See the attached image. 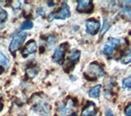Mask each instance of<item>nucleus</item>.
Segmentation results:
<instances>
[{
	"mask_svg": "<svg viewBox=\"0 0 131 116\" xmlns=\"http://www.w3.org/2000/svg\"><path fill=\"white\" fill-rule=\"evenodd\" d=\"M32 110L42 116H48L51 113V106L44 98L35 96L33 99Z\"/></svg>",
	"mask_w": 131,
	"mask_h": 116,
	"instance_id": "f257e3e1",
	"label": "nucleus"
},
{
	"mask_svg": "<svg viewBox=\"0 0 131 116\" xmlns=\"http://www.w3.org/2000/svg\"><path fill=\"white\" fill-rule=\"evenodd\" d=\"M105 75V72L101 65L97 62H91L88 67L86 68V72L84 73V77L88 78L90 77L89 80L94 81L97 78H102Z\"/></svg>",
	"mask_w": 131,
	"mask_h": 116,
	"instance_id": "f03ea898",
	"label": "nucleus"
},
{
	"mask_svg": "<svg viewBox=\"0 0 131 116\" xmlns=\"http://www.w3.org/2000/svg\"><path fill=\"white\" fill-rule=\"evenodd\" d=\"M71 13L70 11V7L67 5V3H63L61 4V6L60 7L59 10H57V11L51 12L50 14L48 16V21H52L54 20H66L71 17Z\"/></svg>",
	"mask_w": 131,
	"mask_h": 116,
	"instance_id": "7ed1b4c3",
	"label": "nucleus"
},
{
	"mask_svg": "<svg viewBox=\"0 0 131 116\" xmlns=\"http://www.w3.org/2000/svg\"><path fill=\"white\" fill-rule=\"evenodd\" d=\"M27 34L25 32H20L19 34H16L13 38H12L10 45H9V51L12 55L19 50V48L21 47V45L26 39Z\"/></svg>",
	"mask_w": 131,
	"mask_h": 116,
	"instance_id": "20e7f679",
	"label": "nucleus"
},
{
	"mask_svg": "<svg viewBox=\"0 0 131 116\" xmlns=\"http://www.w3.org/2000/svg\"><path fill=\"white\" fill-rule=\"evenodd\" d=\"M68 48H69L68 43H61L59 46L55 49L54 53H53L52 57V61L57 64H62L65 61V55H66V53H67Z\"/></svg>",
	"mask_w": 131,
	"mask_h": 116,
	"instance_id": "39448f33",
	"label": "nucleus"
},
{
	"mask_svg": "<svg viewBox=\"0 0 131 116\" xmlns=\"http://www.w3.org/2000/svg\"><path fill=\"white\" fill-rule=\"evenodd\" d=\"M80 54H81V52L80 50H77V49H72V50H71V52H69L68 56H67V65H66V67H64L66 72H67V69L69 70L73 69L75 65L80 61ZM69 70H68V72H69Z\"/></svg>",
	"mask_w": 131,
	"mask_h": 116,
	"instance_id": "423d86ee",
	"label": "nucleus"
},
{
	"mask_svg": "<svg viewBox=\"0 0 131 116\" xmlns=\"http://www.w3.org/2000/svg\"><path fill=\"white\" fill-rule=\"evenodd\" d=\"M120 43H121L120 39L115 38H110L106 41L103 48H102V53L107 58H112L113 56L114 50Z\"/></svg>",
	"mask_w": 131,
	"mask_h": 116,
	"instance_id": "0eeeda50",
	"label": "nucleus"
},
{
	"mask_svg": "<svg viewBox=\"0 0 131 116\" xmlns=\"http://www.w3.org/2000/svg\"><path fill=\"white\" fill-rule=\"evenodd\" d=\"M85 26H86V32H87V34L93 36L97 34L98 31H99L101 24L99 20L95 18H90L86 20Z\"/></svg>",
	"mask_w": 131,
	"mask_h": 116,
	"instance_id": "6e6552de",
	"label": "nucleus"
},
{
	"mask_svg": "<svg viewBox=\"0 0 131 116\" xmlns=\"http://www.w3.org/2000/svg\"><path fill=\"white\" fill-rule=\"evenodd\" d=\"M76 11L80 13H91L93 10V2L90 0H80L77 2Z\"/></svg>",
	"mask_w": 131,
	"mask_h": 116,
	"instance_id": "1a4fd4ad",
	"label": "nucleus"
},
{
	"mask_svg": "<svg viewBox=\"0 0 131 116\" xmlns=\"http://www.w3.org/2000/svg\"><path fill=\"white\" fill-rule=\"evenodd\" d=\"M37 51V43L35 40H30L29 42L26 44L25 48L22 49L21 51V56L23 57H27L33 53H35Z\"/></svg>",
	"mask_w": 131,
	"mask_h": 116,
	"instance_id": "9d476101",
	"label": "nucleus"
},
{
	"mask_svg": "<svg viewBox=\"0 0 131 116\" xmlns=\"http://www.w3.org/2000/svg\"><path fill=\"white\" fill-rule=\"evenodd\" d=\"M97 109L96 105L92 101H87L86 105L82 110L81 116H96Z\"/></svg>",
	"mask_w": 131,
	"mask_h": 116,
	"instance_id": "9b49d317",
	"label": "nucleus"
},
{
	"mask_svg": "<svg viewBox=\"0 0 131 116\" xmlns=\"http://www.w3.org/2000/svg\"><path fill=\"white\" fill-rule=\"evenodd\" d=\"M74 106V102H73V100L72 99H70L68 98L66 102H63L60 104V106H58V112L60 114H61L62 116L67 114L68 113H70V111L71 110V109L73 108Z\"/></svg>",
	"mask_w": 131,
	"mask_h": 116,
	"instance_id": "f8f14e48",
	"label": "nucleus"
},
{
	"mask_svg": "<svg viewBox=\"0 0 131 116\" xmlns=\"http://www.w3.org/2000/svg\"><path fill=\"white\" fill-rule=\"evenodd\" d=\"M9 65L10 61L8 57L3 52L0 51V74L7 70V69L9 68Z\"/></svg>",
	"mask_w": 131,
	"mask_h": 116,
	"instance_id": "ddd939ff",
	"label": "nucleus"
},
{
	"mask_svg": "<svg viewBox=\"0 0 131 116\" xmlns=\"http://www.w3.org/2000/svg\"><path fill=\"white\" fill-rule=\"evenodd\" d=\"M102 88V85L101 84H97L95 86L92 87L89 90L88 94L89 97H92V98H98L100 95V90Z\"/></svg>",
	"mask_w": 131,
	"mask_h": 116,
	"instance_id": "4468645a",
	"label": "nucleus"
},
{
	"mask_svg": "<svg viewBox=\"0 0 131 116\" xmlns=\"http://www.w3.org/2000/svg\"><path fill=\"white\" fill-rule=\"evenodd\" d=\"M7 18H8L7 12L0 6V30H2L5 26V23L7 22Z\"/></svg>",
	"mask_w": 131,
	"mask_h": 116,
	"instance_id": "2eb2a0df",
	"label": "nucleus"
},
{
	"mask_svg": "<svg viewBox=\"0 0 131 116\" xmlns=\"http://www.w3.org/2000/svg\"><path fill=\"white\" fill-rule=\"evenodd\" d=\"M34 27V24L30 20H27L26 21H24L19 28L20 31H23V30H31V29Z\"/></svg>",
	"mask_w": 131,
	"mask_h": 116,
	"instance_id": "dca6fc26",
	"label": "nucleus"
},
{
	"mask_svg": "<svg viewBox=\"0 0 131 116\" xmlns=\"http://www.w3.org/2000/svg\"><path fill=\"white\" fill-rule=\"evenodd\" d=\"M39 72V69L35 66H31V67L28 68L26 70V74L30 78H34L37 75V74Z\"/></svg>",
	"mask_w": 131,
	"mask_h": 116,
	"instance_id": "f3484780",
	"label": "nucleus"
},
{
	"mask_svg": "<svg viewBox=\"0 0 131 116\" xmlns=\"http://www.w3.org/2000/svg\"><path fill=\"white\" fill-rule=\"evenodd\" d=\"M131 61V55L129 50H127L126 53H125V55H123L121 58V61L122 64H129Z\"/></svg>",
	"mask_w": 131,
	"mask_h": 116,
	"instance_id": "a211bd4d",
	"label": "nucleus"
},
{
	"mask_svg": "<svg viewBox=\"0 0 131 116\" xmlns=\"http://www.w3.org/2000/svg\"><path fill=\"white\" fill-rule=\"evenodd\" d=\"M111 26H112V24H110L108 22L107 18H104V26H103V27H102V31H101V38H102V35H103L105 33L109 30Z\"/></svg>",
	"mask_w": 131,
	"mask_h": 116,
	"instance_id": "6ab92c4d",
	"label": "nucleus"
},
{
	"mask_svg": "<svg viewBox=\"0 0 131 116\" xmlns=\"http://www.w3.org/2000/svg\"><path fill=\"white\" fill-rule=\"evenodd\" d=\"M122 87H123V88H127V89L131 88V77L130 76L127 77V78L123 79Z\"/></svg>",
	"mask_w": 131,
	"mask_h": 116,
	"instance_id": "aec40b11",
	"label": "nucleus"
},
{
	"mask_svg": "<svg viewBox=\"0 0 131 116\" xmlns=\"http://www.w3.org/2000/svg\"><path fill=\"white\" fill-rule=\"evenodd\" d=\"M12 8L15 10H18L20 9V7H21V2L20 1H13L12 2Z\"/></svg>",
	"mask_w": 131,
	"mask_h": 116,
	"instance_id": "412c9836",
	"label": "nucleus"
},
{
	"mask_svg": "<svg viewBox=\"0 0 131 116\" xmlns=\"http://www.w3.org/2000/svg\"><path fill=\"white\" fill-rule=\"evenodd\" d=\"M125 114L126 116H131V104L129 103L125 109Z\"/></svg>",
	"mask_w": 131,
	"mask_h": 116,
	"instance_id": "4be33fe9",
	"label": "nucleus"
},
{
	"mask_svg": "<svg viewBox=\"0 0 131 116\" xmlns=\"http://www.w3.org/2000/svg\"><path fill=\"white\" fill-rule=\"evenodd\" d=\"M105 116H115V115H114L113 112L112 111V110L107 108L105 111Z\"/></svg>",
	"mask_w": 131,
	"mask_h": 116,
	"instance_id": "5701e85b",
	"label": "nucleus"
},
{
	"mask_svg": "<svg viewBox=\"0 0 131 116\" xmlns=\"http://www.w3.org/2000/svg\"><path fill=\"white\" fill-rule=\"evenodd\" d=\"M44 12L45 11H43V8H39L38 11H37V14L39 15V16H43L44 15Z\"/></svg>",
	"mask_w": 131,
	"mask_h": 116,
	"instance_id": "b1692460",
	"label": "nucleus"
},
{
	"mask_svg": "<svg viewBox=\"0 0 131 116\" xmlns=\"http://www.w3.org/2000/svg\"><path fill=\"white\" fill-rule=\"evenodd\" d=\"M47 3H48V7H53V6H55V4H54V3H53V2H48Z\"/></svg>",
	"mask_w": 131,
	"mask_h": 116,
	"instance_id": "393cba45",
	"label": "nucleus"
},
{
	"mask_svg": "<svg viewBox=\"0 0 131 116\" xmlns=\"http://www.w3.org/2000/svg\"><path fill=\"white\" fill-rule=\"evenodd\" d=\"M0 98H1V94H0ZM3 104H2V103H0V111H1L2 110V109H3Z\"/></svg>",
	"mask_w": 131,
	"mask_h": 116,
	"instance_id": "a878e982",
	"label": "nucleus"
},
{
	"mask_svg": "<svg viewBox=\"0 0 131 116\" xmlns=\"http://www.w3.org/2000/svg\"><path fill=\"white\" fill-rule=\"evenodd\" d=\"M70 116H78V115H77L76 114H71Z\"/></svg>",
	"mask_w": 131,
	"mask_h": 116,
	"instance_id": "bb28decb",
	"label": "nucleus"
}]
</instances>
